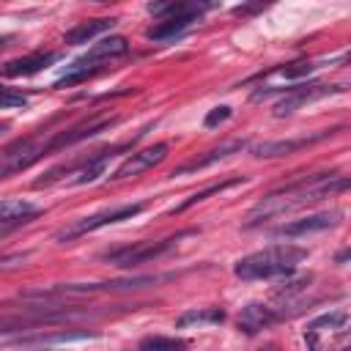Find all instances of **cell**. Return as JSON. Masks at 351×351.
<instances>
[{"label":"cell","mask_w":351,"mask_h":351,"mask_svg":"<svg viewBox=\"0 0 351 351\" xmlns=\"http://www.w3.org/2000/svg\"><path fill=\"white\" fill-rule=\"evenodd\" d=\"M348 189V178L346 176H337V173H315L310 178H302V181H293L282 189H274L269 195H263L247 214V225H258V222H266V219H274V217H282V214H291L296 208H304L307 203H315V200H324V197H332L337 192H346Z\"/></svg>","instance_id":"1"},{"label":"cell","mask_w":351,"mask_h":351,"mask_svg":"<svg viewBox=\"0 0 351 351\" xmlns=\"http://www.w3.org/2000/svg\"><path fill=\"white\" fill-rule=\"evenodd\" d=\"M307 258L304 247H293V244H271L266 250L250 252L241 261H236L233 274L239 280H280L293 274L296 263Z\"/></svg>","instance_id":"2"},{"label":"cell","mask_w":351,"mask_h":351,"mask_svg":"<svg viewBox=\"0 0 351 351\" xmlns=\"http://www.w3.org/2000/svg\"><path fill=\"white\" fill-rule=\"evenodd\" d=\"M129 52V41L123 36H107V38H99L82 58H77L63 77L55 80V88H69V85H77V82H85L88 77H93L99 71V63H107L112 58H121Z\"/></svg>","instance_id":"3"},{"label":"cell","mask_w":351,"mask_h":351,"mask_svg":"<svg viewBox=\"0 0 351 351\" xmlns=\"http://www.w3.org/2000/svg\"><path fill=\"white\" fill-rule=\"evenodd\" d=\"M192 230H184V233H176V236H167V239H148V241H137V244H129V247H121V250H112L107 252V263L115 266V269H132V266H143V263H151L162 255H167L178 239L189 236Z\"/></svg>","instance_id":"4"},{"label":"cell","mask_w":351,"mask_h":351,"mask_svg":"<svg viewBox=\"0 0 351 351\" xmlns=\"http://www.w3.org/2000/svg\"><path fill=\"white\" fill-rule=\"evenodd\" d=\"M143 208H145V203H126V206L104 208V211H99V214L82 217V219H77L74 225H69V228L58 230V233H55V241H60V244H63V241H74V239H80V236H85V233L99 230V228H107V225H115V222L132 219V217H137Z\"/></svg>","instance_id":"5"},{"label":"cell","mask_w":351,"mask_h":351,"mask_svg":"<svg viewBox=\"0 0 351 351\" xmlns=\"http://www.w3.org/2000/svg\"><path fill=\"white\" fill-rule=\"evenodd\" d=\"M44 143H47V140H41L38 134L11 143V145L0 154V178H8V176H14V173H22V170H27L33 162H38L41 156H47Z\"/></svg>","instance_id":"6"},{"label":"cell","mask_w":351,"mask_h":351,"mask_svg":"<svg viewBox=\"0 0 351 351\" xmlns=\"http://www.w3.org/2000/svg\"><path fill=\"white\" fill-rule=\"evenodd\" d=\"M346 85H318V82H310V85H293V88H285V96L274 104V115L282 118V115H291L296 112L299 107L315 101V99H324L329 93H337L343 90Z\"/></svg>","instance_id":"7"},{"label":"cell","mask_w":351,"mask_h":351,"mask_svg":"<svg viewBox=\"0 0 351 351\" xmlns=\"http://www.w3.org/2000/svg\"><path fill=\"white\" fill-rule=\"evenodd\" d=\"M115 123H118V118L82 121V123H77V126H69V129H63V132H55V134L44 143V151H47V154L63 151V148H69V145H77V143H82V140H88V137L101 134L104 129H110V126H115Z\"/></svg>","instance_id":"8"},{"label":"cell","mask_w":351,"mask_h":351,"mask_svg":"<svg viewBox=\"0 0 351 351\" xmlns=\"http://www.w3.org/2000/svg\"><path fill=\"white\" fill-rule=\"evenodd\" d=\"M208 8H214V3H189L184 14H173V16H167V19H159L145 36H148L151 41H167V38H176V36H181L186 27H192V22H197L200 14L208 11Z\"/></svg>","instance_id":"9"},{"label":"cell","mask_w":351,"mask_h":351,"mask_svg":"<svg viewBox=\"0 0 351 351\" xmlns=\"http://www.w3.org/2000/svg\"><path fill=\"white\" fill-rule=\"evenodd\" d=\"M165 156H167V143H156V145H151V148L134 151L132 156H126V159H123V162L115 167V173H112L110 178H112V181H123V178L140 176V173L151 170L154 165H159Z\"/></svg>","instance_id":"10"},{"label":"cell","mask_w":351,"mask_h":351,"mask_svg":"<svg viewBox=\"0 0 351 351\" xmlns=\"http://www.w3.org/2000/svg\"><path fill=\"white\" fill-rule=\"evenodd\" d=\"M337 211H324V214H310V217H302V219H291L285 225H280L274 230V236L280 239H296V236H307V233H321L332 225H337Z\"/></svg>","instance_id":"11"},{"label":"cell","mask_w":351,"mask_h":351,"mask_svg":"<svg viewBox=\"0 0 351 351\" xmlns=\"http://www.w3.org/2000/svg\"><path fill=\"white\" fill-rule=\"evenodd\" d=\"M329 134H332V132H315V134L293 137V140H269V143L252 145L250 151H252V156H258V159H277V156H288V154H293V151H299V148H307V145H313V143H318V140H324V137H329Z\"/></svg>","instance_id":"12"},{"label":"cell","mask_w":351,"mask_h":351,"mask_svg":"<svg viewBox=\"0 0 351 351\" xmlns=\"http://www.w3.org/2000/svg\"><path fill=\"white\" fill-rule=\"evenodd\" d=\"M60 60V52H33V55H25V58H16V60H8L0 66V74L3 77H30L52 63Z\"/></svg>","instance_id":"13"},{"label":"cell","mask_w":351,"mask_h":351,"mask_svg":"<svg viewBox=\"0 0 351 351\" xmlns=\"http://www.w3.org/2000/svg\"><path fill=\"white\" fill-rule=\"evenodd\" d=\"M247 148V143L244 140H230V143H222L219 148H211V151H206L203 156H195V159H189V162H184V165H178L170 176L176 178V176H184V173H195V170H203V167H208V165H214V162H222V159H228V156H233V154H239V151H244Z\"/></svg>","instance_id":"14"},{"label":"cell","mask_w":351,"mask_h":351,"mask_svg":"<svg viewBox=\"0 0 351 351\" xmlns=\"http://www.w3.org/2000/svg\"><path fill=\"white\" fill-rule=\"evenodd\" d=\"M274 321H280V313H274L269 304L261 302H250L239 313V329L244 335H258L261 329H269Z\"/></svg>","instance_id":"15"},{"label":"cell","mask_w":351,"mask_h":351,"mask_svg":"<svg viewBox=\"0 0 351 351\" xmlns=\"http://www.w3.org/2000/svg\"><path fill=\"white\" fill-rule=\"evenodd\" d=\"M225 321V310L219 307H192L184 310L176 318V329H197V326H214Z\"/></svg>","instance_id":"16"},{"label":"cell","mask_w":351,"mask_h":351,"mask_svg":"<svg viewBox=\"0 0 351 351\" xmlns=\"http://www.w3.org/2000/svg\"><path fill=\"white\" fill-rule=\"evenodd\" d=\"M36 214H41V208L33 206L30 200H22V197L0 200V225H19V222L33 219Z\"/></svg>","instance_id":"17"},{"label":"cell","mask_w":351,"mask_h":351,"mask_svg":"<svg viewBox=\"0 0 351 351\" xmlns=\"http://www.w3.org/2000/svg\"><path fill=\"white\" fill-rule=\"evenodd\" d=\"M115 22H118V19H112V16H99V19L80 22V25H74L71 30H66L63 41H66V44H88V41H90V38H96L99 33L110 30Z\"/></svg>","instance_id":"18"},{"label":"cell","mask_w":351,"mask_h":351,"mask_svg":"<svg viewBox=\"0 0 351 351\" xmlns=\"http://www.w3.org/2000/svg\"><path fill=\"white\" fill-rule=\"evenodd\" d=\"M90 337H96V332H88V329H60V332H41V335L22 337V343L52 346V343H74V340H90Z\"/></svg>","instance_id":"19"},{"label":"cell","mask_w":351,"mask_h":351,"mask_svg":"<svg viewBox=\"0 0 351 351\" xmlns=\"http://www.w3.org/2000/svg\"><path fill=\"white\" fill-rule=\"evenodd\" d=\"M244 181H247V178H239V176H236V178H225V181H217V184H211V186H206V189H200V192L189 195L184 203H178V206L173 208V214H176V211L181 214V211H186L189 206H195V203H203V200H208L211 195H219V192H225V189H230V186H239V184H244Z\"/></svg>","instance_id":"20"},{"label":"cell","mask_w":351,"mask_h":351,"mask_svg":"<svg viewBox=\"0 0 351 351\" xmlns=\"http://www.w3.org/2000/svg\"><path fill=\"white\" fill-rule=\"evenodd\" d=\"M189 343L181 340V337H167V335H151V337H143L137 343V351H186Z\"/></svg>","instance_id":"21"},{"label":"cell","mask_w":351,"mask_h":351,"mask_svg":"<svg viewBox=\"0 0 351 351\" xmlns=\"http://www.w3.org/2000/svg\"><path fill=\"white\" fill-rule=\"evenodd\" d=\"M346 324H348V313L346 310H335V313H326V315H321V318H315L310 326H307V332H313V335H318V332H346Z\"/></svg>","instance_id":"22"},{"label":"cell","mask_w":351,"mask_h":351,"mask_svg":"<svg viewBox=\"0 0 351 351\" xmlns=\"http://www.w3.org/2000/svg\"><path fill=\"white\" fill-rule=\"evenodd\" d=\"M310 280H313V274H296V277H291V274H288V280L277 282V285H280V288H277V293H280V296L299 293V291H304V288L310 285Z\"/></svg>","instance_id":"23"},{"label":"cell","mask_w":351,"mask_h":351,"mask_svg":"<svg viewBox=\"0 0 351 351\" xmlns=\"http://www.w3.org/2000/svg\"><path fill=\"white\" fill-rule=\"evenodd\" d=\"M318 66L313 63V60H302V63H291V66H285V69H280L277 74L282 77V80H302V77H307L310 71H315Z\"/></svg>","instance_id":"24"},{"label":"cell","mask_w":351,"mask_h":351,"mask_svg":"<svg viewBox=\"0 0 351 351\" xmlns=\"http://www.w3.org/2000/svg\"><path fill=\"white\" fill-rule=\"evenodd\" d=\"M230 115H233V110H230L228 104H219V107H214V110H211V112L203 118V126H206V129H214V126L225 123Z\"/></svg>","instance_id":"25"},{"label":"cell","mask_w":351,"mask_h":351,"mask_svg":"<svg viewBox=\"0 0 351 351\" xmlns=\"http://www.w3.org/2000/svg\"><path fill=\"white\" fill-rule=\"evenodd\" d=\"M11 107H27V96L25 93H14L11 88L0 93V110H11Z\"/></svg>","instance_id":"26"},{"label":"cell","mask_w":351,"mask_h":351,"mask_svg":"<svg viewBox=\"0 0 351 351\" xmlns=\"http://www.w3.org/2000/svg\"><path fill=\"white\" fill-rule=\"evenodd\" d=\"M11 41H14V36H0V49H5Z\"/></svg>","instance_id":"27"},{"label":"cell","mask_w":351,"mask_h":351,"mask_svg":"<svg viewBox=\"0 0 351 351\" xmlns=\"http://www.w3.org/2000/svg\"><path fill=\"white\" fill-rule=\"evenodd\" d=\"M258 351H277V346H274V343H269V346H263V348H258Z\"/></svg>","instance_id":"28"},{"label":"cell","mask_w":351,"mask_h":351,"mask_svg":"<svg viewBox=\"0 0 351 351\" xmlns=\"http://www.w3.org/2000/svg\"><path fill=\"white\" fill-rule=\"evenodd\" d=\"M8 132V123H0V134H5Z\"/></svg>","instance_id":"29"},{"label":"cell","mask_w":351,"mask_h":351,"mask_svg":"<svg viewBox=\"0 0 351 351\" xmlns=\"http://www.w3.org/2000/svg\"><path fill=\"white\" fill-rule=\"evenodd\" d=\"M3 90H8V88H3V85H0V93H3Z\"/></svg>","instance_id":"30"}]
</instances>
